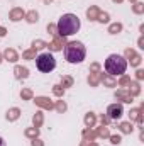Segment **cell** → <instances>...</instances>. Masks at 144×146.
Here are the masks:
<instances>
[{
    "instance_id": "6da1fadb",
    "label": "cell",
    "mask_w": 144,
    "mask_h": 146,
    "mask_svg": "<svg viewBox=\"0 0 144 146\" xmlns=\"http://www.w3.org/2000/svg\"><path fill=\"white\" fill-rule=\"evenodd\" d=\"M80 26H81V22H80L78 15H75V14H63L59 17V21H58V24H56V29H58L59 36L68 37V36L76 34L80 31Z\"/></svg>"
},
{
    "instance_id": "7a4b0ae2",
    "label": "cell",
    "mask_w": 144,
    "mask_h": 146,
    "mask_svg": "<svg viewBox=\"0 0 144 146\" xmlns=\"http://www.w3.org/2000/svg\"><path fill=\"white\" fill-rule=\"evenodd\" d=\"M87 56V49L83 46V42L80 41H71L65 46V58L68 63L76 65V63H81Z\"/></svg>"
},
{
    "instance_id": "5b68a950",
    "label": "cell",
    "mask_w": 144,
    "mask_h": 146,
    "mask_svg": "<svg viewBox=\"0 0 144 146\" xmlns=\"http://www.w3.org/2000/svg\"><path fill=\"white\" fill-rule=\"evenodd\" d=\"M108 117L110 119H120L122 114H124V109H122V104H112L107 110Z\"/></svg>"
},
{
    "instance_id": "8992f818",
    "label": "cell",
    "mask_w": 144,
    "mask_h": 146,
    "mask_svg": "<svg viewBox=\"0 0 144 146\" xmlns=\"http://www.w3.org/2000/svg\"><path fill=\"white\" fill-rule=\"evenodd\" d=\"M0 146H5V141H3V138H0Z\"/></svg>"
},
{
    "instance_id": "277c9868",
    "label": "cell",
    "mask_w": 144,
    "mask_h": 146,
    "mask_svg": "<svg viewBox=\"0 0 144 146\" xmlns=\"http://www.w3.org/2000/svg\"><path fill=\"white\" fill-rule=\"evenodd\" d=\"M36 66L39 72L42 73H49L56 68V60L51 53H41L36 58Z\"/></svg>"
},
{
    "instance_id": "3957f363",
    "label": "cell",
    "mask_w": 144,
    "mask_h": 146,
    "mask_svg": "<svg viewBox=\"0 0 144 146\" xmlns=\"http://www.w3.org/2000/svg\"><path fill=\"white\" fill-rule=\"evenodd\" d=\"M105 70H107V73L114 75V76H119V75L126 73V70H127V61H126V58L122 54L114 53V54H110L107 60H105Z\"/></svg>"
}]
</instances>
